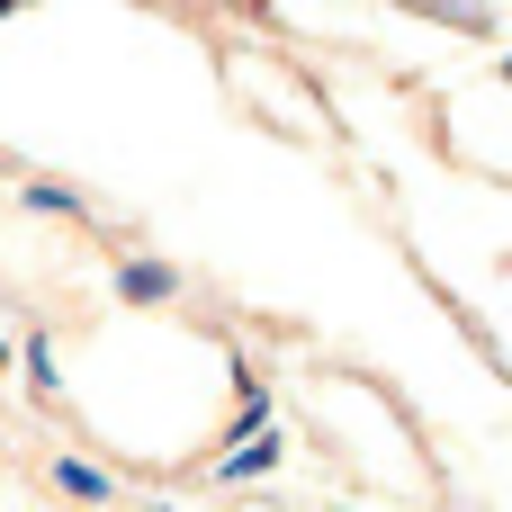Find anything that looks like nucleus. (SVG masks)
Returning a JSON list of instances; mask_svg holds the SVG:
<instances>
[{"mask_svg":"<svg viewBox=\"0 0 512 512\" xmlns=\"http://www.w3.org/2000/svg\"><path fill=\"white\" fill-rule=\"evenodd\" d=\"M405 9H423V18H450V27H468V36H486V27H495V9H486V0H405Z\"/></svg>","mask_w":512,"mask_h":512,"instance_id":"7ed1b4c3","label":"nucleus"},{"mask_svg":"<svg viewBox=\"0 0 512 512\" xmlns=\"http://www.w3.org/2000/svg\"><path fill=\"white\" fill-rule=\"evenodd\" d=\"M54 486H63L72 504H108V495H117V477L90 468V459H54Z\"/></svg>","mask_w":512,"mask_h":512,"instance_id":"f03ea898","label":"nucleus"},{"mask_svg":"<svg viewBox=\"0 0 512 512\" xmlns=\"http://www.w3.org/2000/svg\"><path fill=\"white\" fill-rule=\"evenodd\" d=\"M171 288H180L171 261H126V270H117V297H126V306H162Z\"/></svg>","mask_w":512,"mask_h":512,"instance_id":"f257e3e1","label":"nucleus"},{"mask_svg":"<svg viewBox=\"0 0 512 512\" xmlns=\"http://www.w3.org/2000/svg\"><path fill=\"white\" fill-rule=\"evenodd\" d=\"M9 9H36V0H0V18H9Z\"/></svg>","mask_w":512,"mask_h":512,"instance_id":"20e7f679","label":"nucleus"}]
</instances>
